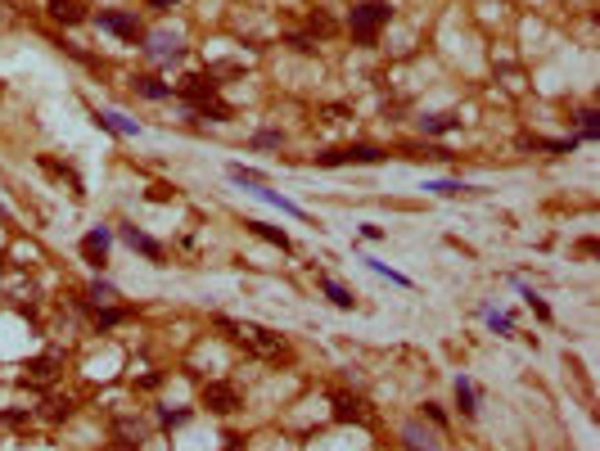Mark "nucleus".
Returning <instances> with one entry per match:
<instances>
[{
    "mask_svg": "<svg viewBox=\"0 0 600 451\" xmlns=\"http://www.w3.org/2000/svg\"><path fill=\"white\" fill-rule=\"evenodd\" d=\"M217 330H222L231 343H240V348L257 352V357H280V352H284V339H280V334H271V330H262V325L231 321V316H217Z\"/></svg>",
    "mask_w": 600,
    "mask_h": 451,
    "instance_id": "nucleus-1",
    "label": "nucleus"
},
{
    "mask_svg": "<svg viewBox=\"0 0 600 451\" xmlns=\"http://www.w3.org/2000/svg\"><path fill=\"white\" fill-rule=\"evenodd\" d=\"M388 14H393V9H388L384 0H366V5H357V9H352V32H357L361 41L370 45V41H375V32L388 23Z\"/></svg>",
    "mask_w": 600,
    "mask_h": 451,
    "instance_id": "nucleus-2",
    "label": "nucleus"
},
{
    "mask_svg": "<svg viewBox=\"0 0 600 451\" xmlns=\"http://www.w3.org/2000/svg\"><path fill=\"white\" fill-rule=\"evenodd\" d=\"M388 153L375 149V145H348V149H330V153H316L321 167H348V162H361V167H370V162H384Z\"/></svg>",
    "mask_w": 600,
    "mask_h": 451,
    "instance_id": "nucleus-3",
    "label": "nucleus"
},
{
    "mask_svg": "<svg viewBox=\"0 0 600 451\" xmlns=\"http://www.w3.org/2000/svg\"><path fill=\"white\" fill-rule=\"evenodd\" d=\"M203 406L213 411V415H231V411H240V388L235 383H208L203 388Z\"/></svg>",
    "mask_w": 600,
    "mask_h": 451,
    "instance_id": "nucleus-4",
    "label": "nucleus"
},
{
    "mask_svg": "<svg viewBox=\"0 0 600 451\" xmlns=\"http://www.w3.org/2000/svg\"><path fill=\"white\" fill-rule=\"evenodd\" d=\"M95 23H100L104 32H113V36H127V41H140V36H145V27H140L131 14H113V9H100Z\"/></svg>",
    "mask_w": 600,
    "mask_h": 451,
    "instance_id": "nucleus-5",
    "label": "nucleus"
},
{
    "mask_svg": "<svg viewBox=\"0 0 600 451\" xmlns=\"http://www.w3.org/2000/svg\"><path fill=\"white\" fill-rule=\"evenodd\" d=\"M334 420H339V425H366L370 411H366V402H361V397L339 392V397H334Z\"/></svg>",
    "mask_w": 600,
    "mask_h": 451,
    "instance_id": "nucleus-6",
    "label": "nucleus"
},
{
    "mask_svg": "<svg viewBox=\"0 0 600 451\" xmlns=\"http://www.w3.org/2000/svg\"><path fill=\"white\" fill-rule=\"evenodd\" d=\"M59 366H63L59 357H36V361H27V370H23V383H36V388H45V383H54V375H59Z\"/></svg>",
    "mask_w": 600,
    "mask_h": 451,
    "instance_id": "nucleus-7",
    "label": "nucleus"
},
{
    "mask_svg": "<svg viewBox=\"0 0 600 451\" xmlns=\"http://www.w3.org/2000/svg\"><path fill=\"white\" fill-rule=\"evenodd\" d=\"M122 239H127V244H131V253H145L149 257V262H163V244H158V239H149L145 235V230H136V226H122Z\"/></svg>",
    "mask_w": 600,
    "mask_h": 451,
    "instance_id": "nucleus-8",
    "label": "nucleus"
},
{
    "mask_svg": "<svg viewBox=\"0 0 600 451\" xmlns=\"http://www.w3.org/2000/svg\"><path fill=\"white\" fill-rule=\"evenodd\" d=\"M109 244H113V235H109V230H91V235H86L82 239V253H86V262H91V266H104V262H109Z\"/></svg>",
    "mask_w": 600,
    "mask_h": 451,
    "instance_id": "nucleus-9",
    "label": "nucleus"
},
{
    "mask_svg": "<svg viewBox=\"0 0 600 451\" xmlns=\"http://www.w3.org/2000/svg\"><path fill=\"white\" fill-rule=\"evenodd\" d=\"M145 54H149V59H180V54H185V45H180L171 32H154V36L145 41Z\"/></svg>",
    "mask_w": 600,
    "mask_h": 451,
    "instance_id": "nucleus-10",
    "label": "nucleus"
},
{
    "mask_svg": "<svg viewBox=\"0 0 600 451\" xmlns=\"http://www.w3.org/2000/svg\"><path fill=\"white\" fill-rule=\"evenodd\" d=\"M95 122H100L104 131H113V136H140V122L122 118V113H95Z\"/></svg>",
    "mask_w": 600,
    "mask_h": 451,
    "instance_id": "nucleus-11",
    "label": "nucleus"
},
{
    "mask_svg": "<svg viewBox=\"0 0 600 451\" xmlns=\"http://www.w3.org/2000/svg\"><path fill=\"white\" fill-rule=\"evenodd\" d=\"M461 127V118L456 113H429V118H420V131L424 136H447V131Z\"/></svg>",
    "mask_w": 600,
    "mask_h": 451,
    "instance_id": "nucleus-12",
    "label": "nucleus"
},
{
    "mask_svg": "<svg viewBox=\"0 0 600 451\" xmlns=\"http://www.w3.org/2000/svg\"><path fill=\"white\" fill-rule=\"evenodd\" d=\"M131 91H136V95H145V100H167V95H171V86H163L158 77H136V82H131Z\"/></svg>",
    "mask_w": 600,
    "mask_h": 451,
    "instance_id": "nucleus-13",
    "label": "nucleus"
},
{
    "mask_svg": "<svg viewBox=\"0 0 600 451\" xmlns=\"http://www.w3.org/2000/svg\"><path fill=\"white\" fill-rule=\"evenodd\" d=\"M50 14L59 18V23H82L86 9H82V0H50Z\"/></svg>",
    "mask_w": 600,
    "mask_h": 451,
    "instance_id": "nucleus-14",
    "label": "nucleus"
},
{
    "mask_svg": "<svg viewBox=\"0 0 600 451\" xmlns=\"http://www.w3.org/2000/svg\"><path fill=\"white\" fill-rule=\"evenodd\" d=\"M249 230H253L257 239H266V244H275L280 253H289V235H284V230H275V226H266V222H249Z\"/></svg>",
    "mask_w": 600,
    "mask_h": 451,
    "instance_id": "nucleus-15",
    "label": "nucleus"
},
{
    "mask_svg": "<svg viewBox=\"0 0 600 451\" xmlns=\"http://www.w3.org/2000/svg\"><path fill=\"white\" fill-rule=\"evenodd\" d=\"M321 289H325V293H330V303H334V307H343V312H348V307L357 303V298H352V293L343 289L339 280H330V275H321Z\"/></svg>",
    "mask_w": 600,
    "mask_h": 451,
    "instance_id": "nucleus-16",
    "label": "nucleus"
},
{
    "mask_svg": "<svg viewBox=\"0 0 600 451\" xmlns=\"http://www.w3.org/2000/svg\"><path fill=\"white\" fill-rule=\"evenodd\" d=\"M253 194H257V199H266V204H275V208H280V213H289V217H307V213H302L298 204H289V199H280V194H275V190H266V185H257Z\"/></svg>",
    "mask_w": 600,
    "mask_h": 451,
    "instance_id": "nucleus-17",
    "label": "nucleus"
},
{
    "mask_svg": "<svg viewBox=\"0 0 600 451\" xmlns=\"http://www.w3.org/2000/svg\"><path fill=\"white\" fill-rule=\"evenodd\" d=\"M456 406H461V415H474V411H479V406H474V383L470 379H456Z\"/></svg>",
    "mask_w": 600,
    "mask_h": 451,
    "instance_id": "nucleus-18",
    "label": "nucleus"
},
{
    "mask_svg": "<svg viewBox=\"0 0 600 451\" xmlns=\"http://www.w3.org/2000/svg\"><path fill=\"white\" fill-rule=\"evenodd\" d=\"M361 262H366V266H370V271H375V275H388V280H393V284H402V289H411V280H406L402 271H393V266H388V262H375V257H361Z\"/></svg>",
    "mask_w": 600,
    "mask_h": 451,
    "instance_id": "nucleus-19",
    "label": "nucleus"
},
{
    "mask_svg": "<svg viewBox=\"0 0 600 451\" xmlns=\"http://www.w3.org/2000/svg\"><path fill=\"white\" fill-rule=\"evenodd\" d=\"M424 190H433V194H443V199H456V194H465L470 185H461V181H424Z\"/></svg>",
    "mask_w": 600,
    "mask_h": 451,
    "instance_id": "nucleus-20",
    "label": "nucleus"
},
{
    "mask_svg": "<svg viewBox=\"0 0 600 451\" xmlns=\"http://www.w3.org/2000/svg\"><path fill=\"white\" fill-rule=\"evenodd\" d=\"M402 438L411 443V451H433V443H429V434H420L415 425H406V429H402Z\"/></svg>",
    "mask_w": 600,
    "mask_h": 451,
    "instance_id": "nucleus-21",
    "label": "nucleus"
},
{
    "mask_svg": "<svg viewBox=\"0 0 600 451\" xmlns=\"http://www.w3.org/2000/svg\"><path fill=\"white\" fill-rule=\"evenodd\" d=\"M231 181H240V185H249V190L262 185V176H257V171H249V167H231Z\"/></svg>",
    "mask_w": 600,
    "mask_h": 451,
    "instance_id": "nucleus-22",
    "label": "nucleus"
},
{
    "mask_svg": "<svg viewBox=\"0 0 600 451\" xmlns=\"http://www.w3.org/2000/svg\"><path fill=\"white\" fill-rule=\"evenodd\" d=\"M185 420H190V411H163V415H158V425H163V429H180Z\"/></svg>",
    "mask_w": 600,
    "mask_h": 451,
    "instance_id": "nucleus-23",
    "label": "nucleus"
},
{
    "mask_svg": "<svg viewBox=\"0 0 600 451\" xmlns=\"http://www.w3.org/2000/svg\"><path fill=\"white\" fill-rule=\"evenodd\" d=\"M578 122H583V136H587V140H596V136H600V118H596L592 109H587V113H583Z\"/></svg>",
    "mask_w": 600,
    "mask_h": 451,
    "instance_id": "nucleus-24",
    "label": "nucleus"
},
{
    "mask_svg": "<svg viewBox=\"0 0 600 451\" xmlns=\"http://www.w3.org/2000/svg\"><path fill=\"white\" fill-rule=\"evenodd\" d=\"M280 140H284L280 131H257V136H253V145H257V149H275Z\"/></svg>",
    "mask_w": 600,
    "mask_h": 451,
    "instance_id": "nucleus-25",
    "label": "nucleus"
},
{
    "mask_svg": "<svg viewBox=\"0 0 600 451\" xmlns=\"http://www.w3.org/2000/svg\"><path fill=\"white\" fill-rule=\"evenodd\" d=\"M91 298H100V303H109V298H118V289H113L109 280H95L91 284Z\"/></svg>",
    "mask_w": 600,
    "mask_h": 451,
    "instance_id": "nucleus-26",
    "label": "nucleus"
},
{
    "mask_svg": "<svg viewBox=\"0 0 600 451\" xmlns=\"http://www.w3.org/2000/svg\"><path fill=\"white\" fill-rule=\"evenodd\" d=\"M523 303H528V307H532V312H537V316H541V321H551V307H546V303H541V298H537V293H532V289H523Z\"/></svg>",
    "mask_w": 600,
    "mask_h": 451,
    "instance_id": "nucleus-27",
    "label": "nucleus"
},
{
    "mask_svg": "<svg viewBox=\"0 0 600 451\" xmlns=\"http://www.w3.org/2000/svg\"><path fill=\"white\" fill-rule=\"evenodd\" d=\"M488 325H492V334H510V316H497V312H488Z\"/></svg>",
    "mask_w": 600,
    "mask_h": 451,
    "instance_id": "nucleus-28",
    "label": "nucleus"
},
{
    "mask_svg": "<svg viewBox=\"0 0 600 451\" xmlns=\"http://www.w3.org/2000/svg\"><path fill=\"white\" fill-rule=\"evenodd\" d=\"M311 27H316V32H321V36H330V32H334V23H330V18H325V14H311Z\"/></svg>",
    "mask_w": 600,
    "mask_h": 451,
    "instance_id": "nucleus-29",
    "label": "nucleus"
},
{
    "mask_svg": "<svg viewBox=\"0 0 600 451\" xmlns=\"http://www.w3.org/2000/svg\"><path fill=\"white\" fill-rule=\"evenodd\" d=\"M50 415H54V420H63V415H72V402H68V397H63V402H50Z\"/></svg>",
    "mask_w": 600,
    "mask_h": 451,
    "instance_id": "nucleus-30",
    "label": "nucleus"
},
{
    "mask_svg": "<svg viewBox=\"0 0 600 451\" xmlns=\"http://www.w3.org/2000/svg\"><path fill=\"white\" fill-rule=\"evenodd\" d=\"M122 316H127V312H113V307H109V312H95V321H100V325H118Z\"/></svg>",
    "mask_w": 600,
    "mask_h": 451,
    "instance_id": "nucleus-31",
    "label": "nucleus"
},
{
    "mask_svg": "<svg viewBox=\"0 0 600 451\" xmlns=\"http://www.w3.org/2000/svg\"><path fill=\"white\" fill-rule=\"evenodd\" d=\"M149 199H154V204H167L171 190H167V185H154V190H149Z\"/></svg>",
    "mask_w": 600,
    "mask_h": 451,
    "instance_id": "nucleus-32",
    "label": "nucleus"
},
{
    "mask_svg": "<svg viewBox=\"0 0 600 451\" xmlns=\"http://www.w3.org/2000/svg\"><path fill=\"white\" fill-rule=\"evenodd\" d=\"M149 5H158V9H167V5H176V0H149Z\"/></svg>",
    "mask_w": 600,
    "mask_h": 451,
    "instance_id": "nucleus-33",
    "label": "nucleus"
}]
</instances>
